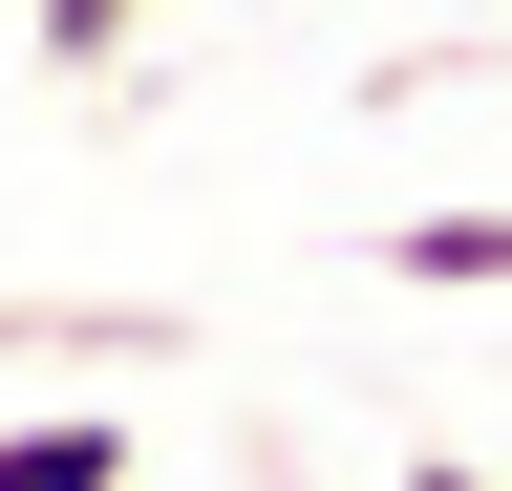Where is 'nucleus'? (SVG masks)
Returning a JSON list of instances; mask_svg holds the SVG:
<instances>
[{
    "mask_svg": "<svg viewBox=\"0 0 512 491\" xmlns=\"http://www.w3.org/2000/svg\"><path fill=\"white\" fill-rule=\"evenodd\" d=\"M150 43V0H43V65H128Z\"/></svg>",
    "mask_w": 512,
    "mask_h": 491,
    "instance_id": "nucleus-4",
    "label": "nucleus"
},
{
    "mask_svg": "<svg viewBox=\"0 0 512 491\" xmlns=\"http://www.w3.org/2000/svg\"><path fill=\"white\" fill-rule=\"evenodd\" d=\"M363 257H384V278H427V299H512V214H384Z\"/></svg>",
    "mask_w": 512,
    "mask_h": 491,
    "instance_id": "nucleus-1",
    "label": "nucleus"
},
{
    "mask_svg": "<svg viewBox=\"0 0 512 491\" xmlns=\"http://www.w3.org/2000/svg\"><path fill=\"white\" fill-rule=\"evenodd\" d=\"M171 321H128V299H0V363H150Z\"/></svg>",
    "mask_w": 512,
    "mask_h": 491,
    "instance_id": "nucleus-2",
    "label": "nucleus"
},
{
    "mask_svg": "<svg viewBox=\"0 0 512 491\" xmlns=\"http://www.w3.org/2000/svg\"><path fill=\"white\" fill-rule=\"evenodd\" d=\"M0 491H128V427H107V406H43V427H0Z\"/></svg>",
    "mask_w": 512,
    "mask_h": 491,
    "instance_id": "nucleus-3",
    "label": "nucleus"
},
{
    "mask_svg": "<svg viewBox=\"0 0 512 491\" xmlns=\"http://www.w3.org/2000/svg\"><path fill=\"white\" fill-rule=\"evenodd\" d=\"M384 491H491V470H448V449H427V470H384Z\"/></svg>",
    "mask_w": 512,
    "mask_h": 491,
    "instance_id": "nucleus-5",
    "label": "nucleus"
}]
</instances>
